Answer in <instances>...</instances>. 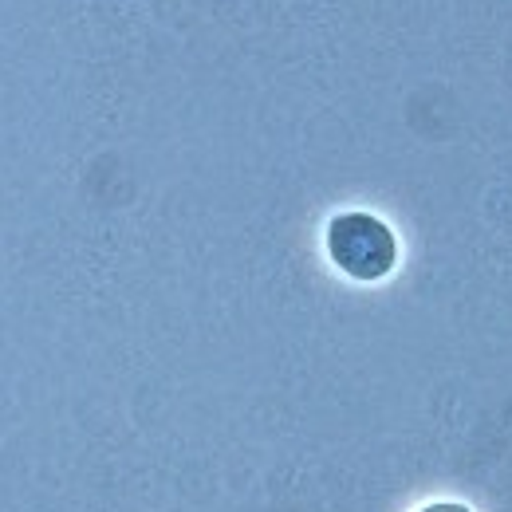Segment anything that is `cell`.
Here are the masks:
<instances>
[{"instance_id": "6da1fadb", "label": "cell", "mask_w": 512, "mask_h": 512, "mask_svg": "<svg viewBox=\"0 0 512 512\" xmlns=\"http://www.w3.org/2000/svg\"><path fill=\"white\" fill-rule=\"evenodd\" d=\"M323 249H327L331 264L343 276L363 280V284L383 280V276L394 272V264H398L394 229L386 225L383 217L363 213V209H351V213L331 217L327 229H323Z\"/></svg>"}, {"instance_id": "7a4b0ae2", "label": "cell", "mask_w": 512, "mask_h": 512, "mask_svg": "<svg viewBox=\"0 0 512 512\" xmlns=\"http://www.w3.org/2000/svg\"><path fill=\"white\" fill-rule=\"evenodd\" d=\"M418 512H469L465 505H457V501H434V505H426V509Z\"/></svg>"}]
</instances>
